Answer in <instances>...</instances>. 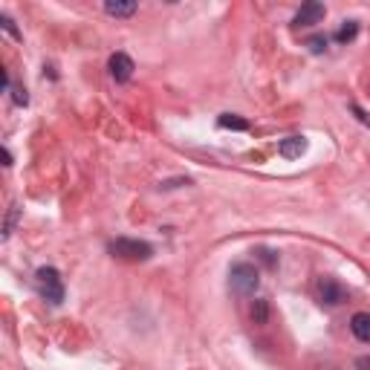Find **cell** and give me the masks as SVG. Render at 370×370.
<instances>
[{
  "mask_svg": "<svg viewBox=\"0 0 370 370\" xmlns=\"http://www.w3.org/2000/svg\"><path fill=\"white\" fill-rule=\"evenodd\" d=\"M258 286H260V275L252 263H234V267L229 269V289L237 298L255 295Z\"/></svg>",
  "mask_w": 370,
  "mask_h": 370,
  "instance_id": "6da1fadb",
  "label": "cell"
},
{
  "mask_svg": "<svg viewBox=\"0 0 370 370\" xmlns=\"http://www.w3.org/2000/svg\"><path fill=\"white\" fill-rule=\"evenodd\" d=\"M35 284H38V293H41V298L47 304H52V307H58V304L64 301V284H61V275L56 267H41L35 272Z\"/></svg>",
  "mask_w": 370,
  "mask_h": 370,
  "instance_id": "7a4b0ae2",
  "label": "cell"
},
{
  "mask_svg": "<svg viewBox=\"0 0 370 370\" xmlns=\"http://www.w3.org/2000/svg\"><path fill=\"white\" fill-rule=\"evenodd\" d=\"M108 252L119 260H148L153 255V246L145 241H130V237H116L108 243Z\"/></svg>",
  "mask_w": 370,
  "mask_h": 370,
  "instance_id": "3957f363",
  "label": "cell"
},
{
  "mask_svg": "<svg viewBox=\"0 0 370 370\" xmlns=\"http://www.w3.org/2000/svg\"><path fill=\"white\" fill-rule=\"evenodd\" d=\"M319 298H321V304H327V307H338V304L347 298V293L336 278H319Z\"/></svg>",
  "mask_w": 370,
  "mask_h": 370,
  "instance_id": "277c9868",
  "label": "cell"
},
{
  "mask_svg": "<svg viewBox=\"0 0 370 370\" xmlns=\"http://www.w3.org/2000/svg\"><path fill=\"white\" fill-rule=\"evenodd\" d=\"M110 75H113V82H119V84H125V82H130V75H134V58L130 56H125V52H116V56H110Z\"/></svg>",
  "mask_w": 370,
  "mask_h": 370,
  "instance_id": "5b68a950",
  "label": "cell"
},
{
  "mask_svg": "<svg viewBox=\"0 0 370 370\" xmlns=\"http://www.w3.org/2000/svg\"><path fill=\"white\" fill-rule=\"evenodd\" d=\"M324 15H327L324 3H315V0H310V3H304V6L295 12L293 26H312V23H319Z\"/></svg>",
  "mask_w": 370,
  "mask_h": 370,
  "instance_id": "8992f818",
  "label": "cell"
},
{
  "mask_svg": "<svg viewBox=\"0 0 370 370\" xmlns=\"http://www.w3.org/2000/svg\"><path fill=\"white\" fill-rule=\"evenodd\" d=\"M304 151H307V139L304 136H286L281 145H278V153L286 156V160H298Z\"/></svg>",
  "mask_w": 370,
  "mask_h": 370,
  "instance_id": "52a82bcc",
  "label": "cell"
},
{
  "mask_svg": "<svg viewBox=\"0 0 370 370\" xmlns=\"http://www.w3.org/2000/svg\"><path fill=\"white\" fill-rule=\"evenodd\" d=\"M350 330L359 341H370V312H356L350 319Z\"/></svg>",
  "mask_w": 370,
  "mask_h": 370,
  "instance_id": "ba28073f",
  "label": "cell"
},
{
  "mask_svg": "<svg viewBox=\"0 0 370 370\" xmlns=\"http://www.w3.org/2000/svg\"><path fill=\"white\" fill-rule=\"evenodd\" d=\"M136 3H119V0H108L104 3V12L108 15H113V18H130V15H136Z\"/></svg>",
  "mask_w": 370,
  "mask_h": 370,
  "instance_id": "9c48e42d",
  "label": "cell"
},
{
  "mask_svg": "<svg viewBox=\"0 0 370 370\" xmlns=\"http://www.w3.org/2000/svg\"><path fill=\"white\" fill-rule=\"evenodd\" d=\"M217 125H220V127H232V130H249V122H246V119L234 116V113H223V116L217 119Z\"/></svg>",
  "mask_w": 370,
  "mask_h": 370,
  "instance_id": "30bf717a",
  "label": "cell"
},
{
  "mask_svg": "<svg viewBox=\"0 0 370 370\" xmlns=\"http://www.w3.org/2000/svg\"><path fill=\"white\" fill-rule=\"evenodd\" d=\"M18 214H21V206H18V203H12V206H9V214H6V226H3V241H9L12 232H15V226H18Z\"/></svg>",
  "mask_w": 370,
  "mask_h": 370,
  "instance_id": "8fae6325",
  "label": "cell"
},
{
  "mask_svg": "<svg viewBox=\"0 0 370 370\" xmlns=\"http://www.w3.org/2000/svg\"><path fill=\"white\" fill-rule=\"evenodd\" d=\"M356 32H359V23H356V21H347V23L336 32V41H338V44H347V41H353V38H356Z\"/></svg>",
  "mask_w": 370,
  "mask_h": 370,
  "instance_id": "7c38bea8",
  "label": "cell"
},
{
  "mask_svg": "<svg viewBox=\"0 0 370 370\" xmlns=\"http://www.w3.org/2000/svg\"><path fill=\"white\" fill-rule=\"evenodd\" d=\"M269 319V304L267 301H255V307H252V321L255 324H267Z\"/></svg>",
  "mask_w": 370,
  "mask_h": 370,
  "instance_id": "4fadbf2b",
  "label": "cell"
},
{
  "mask_svg": "<svg viewBox=\"0 0 370 370\" xmlns=\"http://www.w3.org/2000/svg\"><path fill=\"white\" fill-rule=\"evenodd\" d=\"M307 47H310L312 52H324V49H327V38L315 35V38H310V41H307Z\"/></svg>",
  "mask_w": 370,
  "mask_h": 370,
  "instance_id": "5bb4252c",
  "label": "cell"
},
{
  "mask_svg": "<svg viewBox=\"0 0 370 370\" xmlns=\"http://www.w3.org/2000/svg\"><path fill=\"white\" fill-rule=\"evenodd\" d=\"M9 90H12V99H15V104H26V101H29V96H26L23 87H9Z\"/></svg>",
  "mask_w": 370,
  "mask_h": 370,
  "instance_id": "9a60e30c",
  "label": "cell"
},
{
  "mask_svg": "<svg viewBox=\"0 0 370 370\" xmlns=\"http://www.w3.org/2000/svg\"><path fill=\"white\" fill-rule=\"evenodd\" d=\"M0 23H3V29H6L9 35H15V38H21V32L15 29V23H12V18H9V15H0Z\"/></svg>",
  "mask_w": 370,
  "mask_h": 370,
  "instance_id": "2e32d148",
  "label": "cell"
},
{
  "mask_svg": "<svg viewBox=\"0 0 370 370\" xmlns=\"http://www.w3.org/2000/svg\"><path fill=\"white\" fill-rule=\"evenodd\" d=\"M260 260L267 263V267H275V252H267V249H263V252H260Z\"/></svg>",
  "mask_w": 370,
  "mask_h": 370,
  "instance_id": "e0dca14e",
  "label": "cell"
},
{
  "mask_svg": "<svg viewBox=\"0 0 370 370\" xmlns=\"http://www.w3.org/2000/svg\"><path fill=\"white\" fill-rule=\"evenodd\" d=\"M359 367L362 370H370V359H359Z\"/></svg>",
  "mask_w": 370,
  "mask_h": 370,
  "instance_id": "ac0fdd59",
  "label": "cell"
}]
</instances>
